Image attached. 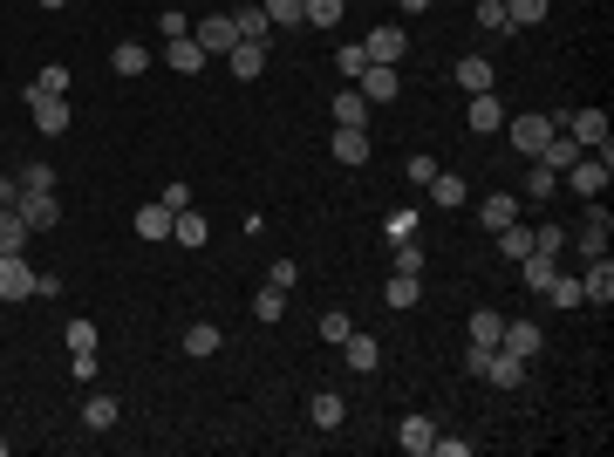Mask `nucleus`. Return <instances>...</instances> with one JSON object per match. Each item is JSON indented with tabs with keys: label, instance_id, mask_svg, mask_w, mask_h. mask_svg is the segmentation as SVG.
Listing matches in <instances>:
<instances>
[{
	"label": "nucleus",
	"instance_id": "nucleus-1",
	"mask_svg": "<svg viewBox=\"0 0 614 457\" xmlns=\"http://www.w3.org/2000/svg\"><path fill=\"white\" fill-rule=\"evenodd\" d=\"M614 178V144H601V151H580L574 164H567V185L580 191V198H601Z\"/></svg>",
	"mask_w": 614,
	"mask_h": 457
},
{
	"label": "nucleus",
	"instance_id": "nucleus-2",
	"mask_svg": "<svg viewBox=\"0 0 614 457\" xmlns=\"http://www.w3.org/2000/svg\"><path fill=\"white\" fill-rule=\"evenodd\" d=\"M560 130V116L553 110H519V116H505V137H512V151H526V157H539L546 151V137Z\"/></svg>",
	"mask_w": 614,
	"mask_h": 457
},
{
	"label": "nucleus",
	"instance_id": "nucleus-3",
	"mask_svg": "<svg viewBox=\"0 0 614 457\" xmlns=\"http://www.w3.org/2000/svg\"><path fill=\"white\" fill-rule=\"evenodd\" d=\"M14 212H21V226H28V232H48L55 219H62L55 191H35V185H21V198H14Z\"/></svg>",
	"mask_w": 614,
	"mask_h": 457
},
{
	"label": "nucleus",
	"instance_id": "nucleus-4",
	"mask_svg": "<svg viewBox=\"0 0 614 457\" xmlns=\"http://www.w3.org/2000/svg\"><path fill=\"white\" fill-rule=\"evenodd\" d=\"M355 89L369 96V110H383V103H396V96H403V76H396L389 62H369V69L355 76Z\"/></svg>",
	"mask_w": 614,
	"mask_h": 457
},
{
	"label": "nucleus",
	"instance_id": "nucleus-5",
	"mask_svg": "<svg viewBox=\"0 0 614 457\" xmlns=\"http://www.w3.org/2000/svg\"><path fill=\"white\" fill-rule=\"evenodd\" d=\"M35 294V267L28 253H0V301H28Z\"/></svg>",
	"mask_w": 614,
	"mask_h": 457
},
{
	"label": "nucleus",
	"instance_id": "nucleus-6",
	"mask_svg": "<svg viewBox=\"0 0 614 457\" xmlns=\"http://www.w3.org/2000/svg\"><path fill=\"white\" fill-rule=\"evenodd\" d=\"M560 130L574 137L580 151H601V144H608V110H574L567 123H560Z\"/></svg>",
	"mask_w": 614,
	"mask_h": 457
},
{
	"label": "nucleus",
	"instance_id": "nucleus-7",
	"mask_svg": "<svg viewBox=\"0 0 614 457\" xmlns=\"http://www.w3.org/2000/svg\"><path fill=\"white\" fill-rule=\"evenodd\" d=\"M614 301V260H587V280H580V307H608Z\"/></svg>",
	"mask_w": 614,
	"mask_h": 457
},
{
	"label": "nucleus",
	"instance_id": "nucleus-8",
	"mask_svg": "<svg viewBox=\"0 0 614 457\" xmlns=\"http://www.w3.org/2000/svg\"><path fill=\"white\" fill-rule=\"evenodd\" d=\"M192 41L205 48V55H232V41H239V28H232V14H205L192 28Z\"/></svg>",
	"mask_w": 614,
	"mask_h": 457
},
{
	"label": "nucleus",
	"instance_id": "nucleus-9",
	"mask_svg": "<svg viewBox=\"0 0 614 457\" xmlns=\"http://www.w3.org/2000/svg\"><path fill=\"white\" fill-rule=\"evenodd\" d=\"M608 232H614V219L601 212V205H594V212H587V226H580V232H567V246H580L587 260H601V253H608Z\"/></svg>",
	"mask_w": 614,
	"mask_h": 457
},
{
	"label": "nucleus",
	"instance_id": "nucleus-10",
	"mask_svg": "<svg viewBox=\"0 0 614 457\" xmlns=\"http://www.w3.org/2000/svg\"><path fill=\"white\" fill-rule=\"evenodd\" d=\"M28 110H35L41 137H62V130H69V96H35V89H28Z\"/></svg>",
	"mask_w": 614,
	"mask_h": 457
},
{
	"label": "nucleus",
	"instance_id": "nucleus-11",
	"mask_svg": "<svg viewBox=\"0 0 614 457\" xmlns=\"http://www.w3.org/2000/svg\"><path fill=\"white\" fill-rule=\"evenodd\" d=\"M403 48H410V35H403L396 21L369 28V41H362V55H369V62H389V69H396V55H403Z\"/></svg>",
	"mask_w": 614,
	"mask_h": 457
},
{
	"label": "nucleus",
	"instance_id": "nucleus-12",
	"mask_svg": "<svg viewBox=\"0 0 614 457\" xmlns=\"http://www.w3.org/2000/svg\"><path fill=\"white\" fill-rule=\"evenodd\" d=\"M478 382H492V389H519V382H526V362H519L512 348H492V355H485V376H478Z\"/></svg>",
	"mask_w": 614,
	"mask_h": 457
},
{
	"label": "nucleus",
	"instance_id": "nucleus-13",
	"mask_svg": "<svg viewBox=\"0 0 614 457\" xmlns=\"http://www.w3.org/2000/svg\"><path fill=\"white\" fill-rule=\"evenodd\" d=\"M464 123H471L478 137H492V130H505V110H499V96H492V89H485V96H471V103H464Z\"/></svg>",
	"mask_w": 614,
	"mask_h": 457
},
{
	"label": "nucleus",
	"instance_id": "nucleus-14",
	"mask_svg": "<svg viewBox=\"0 0 614 457\" xmlns=\"http://www.w3.org/2000/svg\"><path fill=\"white\" fill-rule=\"evenodd\" d=\"M219 348H226V328H219V321H192V328H185V355H192V362L219 355Z\"/></svg>",
	"mask_w": 614,
	"mask_h": 457
},
{
	"label": "nucleus",
	"instance_id": "nucleus-15",
	"mask_svg": "<svg viewBox=\"0 0 614 457\" xmlns=\"http://www.w3.org/2000/svg\"><path fill=\"white\" fill-rule=\"evenodd\" d=\"M539 342H546V335H539V321H505V335H499V348H512L519 362H533Z\"/></svg>",
	"mask_w": 614,
	"mask_h": 457
},
{
	"label": "nucleus",
	"instance_id": "nucleus-16",
	"mask_svg": "<svg viewBox=\"0 0 614 457\" xmlns=\"http://www.w3.org/2000/svg\"><path fill=\"white\" fill-rule=\"evenodd\" d=\"M328 110H335V123H342V130H369V96H362V89H342Z\"/></svg>",
	"mask_w": 614,
	"mask_h": 457
},
{
	"label": "nucleus",
	"instance_id": "nucleus-17",
	"mask_svg": "<svg viewBox=\"0 0 614 457\" xmlns=\"http://www.w3.org/2000/svg\"><path fill=\"white\" fill-rule=\"evenodd\" d=\"M430 437H437V423H430V417H403V423H396V444H403L410 457H430Z\"/></svg>",
	"mask_w": 614,
	"mask_h": 457
},
{
	"label": "nucleus",
	"instance_id": "nucleus-18",
	"mask_svg": "<svg viewBox=\"0 0 614 457\" xmlns=\"http://www.w3.org/2000/svg\"><path fill=\"white\" fill-rule=\"evenodd\" d=\"M164 62H171L178 76H198V69H205V48H198L192 35H178V41H164Z\"/></svg>",
	"mask_w": 614,
	"mask_h": 457
},
{
	"label": "nucleus",
	"instance_id": "nucleus-19",
	"mask_svg": "<svg viewBox=\"0 0 614 457\" xmlns=\"http://www.w3.org/2000/svg\"><path fill=\"white\" fill-rule=\"evenodd\" d=\"M342 362L355 369V376H369V369L383 362V348H376V335H348V342H342Z\"/></svg>",
	"mask_w": 614,
	"mask_h": 457
},
{
	"label": "nucleus",
	"instance_id": "nucleus-20",
	"mask_svg": "<svg viewBox=\"0 0 614 457\" xmlns=\"http://www.w3.org/2000/svg\"><path fill=\"white\" fill-rule=\"evenodd\" d=\"M307 417H314V430H342V423H348V403L335 396V389H321V396L307 403Z\"/></svg>",
	"mask_w": 614,
	"mask_h": 457
},
{
	"label": "nucleus",
	"instance_id": "nucleus-21",
	"mask_svg": "<svg viewBox=\"0 0 614 457\" xmlns=\"http://www.w3.org/2000/svg\"><path fill=\"white\" fill-rule=\"evenodd\" d=\"M260 69H267V41H232V76L253 82Z\"/></svg>",
	"mask_w": 614,
	"mask_h": 457
},
{
	"label": "nucleus",
	"instance_id": "nucleus-22",
	"mask_svg": "<svg viewBox=\"0 0 614 457\" xmlns=\"http://www.w3.org/2000/svg\"><path fill=\"white\" fill-rule=\"evenodd\" d=\"M328 151H335V164H369V130H342V123H335V144H328Z\"/></svg>",
	"mask_w": 614,
	"mask_h": 457
},
{
	"label": "nucleus",
	"instance_id": "nucleus-23",
	"mask_svg": "<svg viewBox=\"0 0 614 457\" xmlns=\"http://www.w3.org/2000/svg\"><path fill=\"white\" fill-rule=\"evenodd\" d=\"M110 69H116V76H144V69H151V48H144V41H116Z\"/></svg>",
	"mask_w": 614,
	"mask_h": 457
},
{
	"label": "nucleus",
	"instance_id": "nucleus-24",
	"mask_svg": "<svg viewBox=\"0 0 614 457\" xmlns=\"http://www.w3.org/2000/svg\"><path fill=\"white\" fill-rule=\"evenodd\" d=\"M423 191H430V198H437V205H444V212H458L464 198H471V185H464L458 171H437V178H430V185H423Z\"/></svg>",
	"mask_w": 614,
	"mask_h": 457
},
{
	"label": "nucleus",
	"instance_id": "nucleus-25",
	"mask_svg": "<svg viewBox=\"0 0 614 457\" xmlns=\"http://www.w3.org/2000/svg\"><path fill=\"white\" fill-rule=\"evenodd\" d=\"M130 226H137V239H171V212H164V205H137V212H130Z\"/></svg>",
	"mask_w": 614,
	"mask_h": 457
},
{
	"label": "nucleus",
	"instance_id": "nucleus-26",
	"mask_svg": "<svg viewBox=\"0 0 614 457\" xmlns=\"http://www.w3.org/2000/svg\"><path fill=\"white\" fill-rule=\"evenodd\" d=\"M464 328H471V342H478V348H499V335H505V314H499V307H478V314H471Z\"/></svg>",
	"mask_w": 614,
	"mask_h": 457
},
{
	"label": "nucleus",
	"instance_id": "nucleus-27",
	"mask_svg": "<svg viewBox=\"0 0 614 457\" xmlns=\"http://www.w3.org/2000/svg\"><path fill=\"white\" fill-rule=\"evenodd\" d=\"M478 219H485V232H499V226H512V219H519V198H512V191H492V198H485V205H478Z\"/></svg>",
	"mask_w": 614,
	"mask_h": 457
},
{
	"label": "nucleus",
	"instance_id": "nucleus-28",
	"mask_svg": "<svg viewBox=\"0 0 614 457\" xmlns=\"http://www.w3.org/2000/svg\"><path fill=\"white\" fill-rule=\"evenodd\" d=\"M383 301L396 307V314H403V307H417L423 301V280L417 273H389V287H383Z\"/></svg>",
	"mask_w": 614,
	"mask_h": 457
},
{
	"label": "nucleus",
	"instance_id": "nucleus-29",
	"mask_svg": "<svg viewBox=\"0 0 614 457\" xmlns=\"http://www.w3.org/2000/svg\"><path fill=\"white\" fill-rule=\"evenodd\" d=\"M171 239H178V246H205V239H212V226H205L192 205H185V212H171Z\"/></svg>",
	"mask_w": 614,
	"mask_h": 457
},
{
	"label": "nucleus",
	"instance_id": "nucleus-30",
	"mask_svg": "<svg viewBox=\"0 0 614 457\" xmlns=\"http://www.w3.org/2000/svg\"><path fill=\"white\" fill-rule=\"evenodd\" d=\"M458 82H464V96H485V89H492V62H485V55H464Z\"/></svg>",
	"mask_w": 614,
	"mask_h": 457
},
{
	"label": "nucleus",
	"instance_id": "nucleus-31",
	"mask_svg": "<svg viewBox=\"0 0 614 457\" xmlns=\"http://www.w3.org/2000/svg\"><path fill=\"white\" fill-rule=\"evenodd\" d=\"M574 157H580V144L567 137V130H553V137H546V151H539V164H546V171H567Z\"/></svg>",
	"mask_w": 614,
	"mask_h": 457
},
{
	"label": "nucleus",
	"instance_id": "nucleus-32",
	"mask_svg": "<svg viewBox=\"0 0 614 457\" xmlns=\"http://www.w3.org/2000/svg\"><path fill=\"white\" fill-rule=\"evenodd\" d=\"M499 253L512 260V267H519V260L533 253V226H519V219H512V226H499Z\"/></svg>",
	"mask_w": 614,
	"mask_h": 457
},
{
	"label": "nucleus",
	"instance_id": "nucleus-33",
	"mask_svg": "<svg viewBox=\"0 0 614 457\" xmlns=\"http://www.w3.org/2000/svg\"><path fill=\"white\" fill-rule=\"evenodd\" d=\"M417 219H423V212H410V205H396V212H389V219H383V239H389V246H403V239H417Z\"/></svg>",
	"mask_w": 614,
	"mask_h": 457
},
{
	"label": "nucleus",
	"instance_id": "nucleus-34",
	"mask_svg": "<svg viewBox=\"0 0 614 457\" xmlns=\"http://www.w3.org/2000/svg\"><path fill=\"white\" fill-rule=\"evenodd\" d=\"M116 417H123V403H116V396H89V403H82V423H89V430H110Z\"/></svg>",
	"mask_w": 614,
	"mask_h": 457
},
{
	"label": "nucleus",
	"instance_id": "nucleus-35",
	"mask_svg": "<svg viewBox=\"0 0 614 457\" xmlns=\"http://www.w3.org/2000/svg\"><path fill=\"white\" fill-rule=\"evenodd\" d=\"M62 335H69V355H89V348L103 342V328H96V321H89V314H76V321H69V328H62Z\"/></svg>",
	"mask_w": 614,
	"mask_h": 457
},
{
	"label": "nucleus",
	"instance_id": "nucleus-36",
	"mask_svg": "<svg viewBox=\"0 0 614 457\" xmlns=\"http://www.w3.org/2000/svg\"><path fill=\"white\" fill-rule=\"evenodd\" d=\"M342 7H348V0H307V7H301V28H335V21H342Z\"/></svg>",
	"mask_w": 614,
	"mask_h": 457
},
{
	"label": "nucleus",
	"instance_id": "nucleus-37",
	"mask_svg": "<svg viewBox=\"0 0 614 457\" xmlns=\"http://www.w3.org/2000/svg\"><path fill=\"white\" fill-rule=\"evenodd\" d=\"M232 28H239V41H267V7H239V14H232Z\"/></svg>",
	"mask_w": 614,
	"mask_h": 457
},
{
	"label": "nucleus",
	"instance_id": "nucleus-38",
	"mask_svg": "<svg viewBox=\"0 0 614 457\" xmlns=\"http://www.w3.org/2000/svg\"><path fill=\"white\" fill-rule=\"evenodd\" d=\"M533 253L560 260V253H567V226H553V219H546V226H533Z\"/></svg>",
	"mask_w": 614,
	"mask_h": 457
},
{
	"label": "nucleus",
	"instance_id": "nucleus-39",
	"mask_svg": "<svg viewBox=\"0 0 614 457\" xmlns=\"http://www.w3.org/2000/svg\"><path fill=\"white\" fill-rule=\"evenodd\" d=\"M546 301H553V307H580V280L553 267V280H546Z\"/></svg>",
	"mask_w": 614,
	"mask_h": 457
},
{
	"label": "nucleus",
	"instance_id": "nucleus-40",
	"mask_svg": "<svg viewBox=\"0 0 614 457\" xmlns=\"http://www.w3.org/2000/svg\"><path fill=\"white\" fill-rule=\"evenodd\" d=\"M553 191H560V171H546V164H526V198H539V205H546Z\"/></svg>",
	"mask_w": 614,
	"mask_h": 457
},
{
	"label": "nucleus",
	"instance_id": "nucleus-41",
	"mask_svg": "<svg viewBox=\"0 0 614 457\" xmlns=\"http://www.w3.org/2000/svg\"><path fill=\"white\" fill-rule=\"evenodd\" d=\"M519 280H526L533 294H546V280H553V260H546V253H526V260H519Z\"/></svg>",
	"mask_w": 614,
	"mask_h": 457
},
{
	"label": "nucleus",
	"instance_id": "nucleus-42",
	"mask_svg": "<svg viewBox=\"0 0 614 457\" xmlns=\"http://www.w3.org/2000/svg\"><path fill=\"white\" fill-rule=\"evenodd\" d=\"M280 314H287V294H280V287H260V294H253V321H280Z\"/></svg>",
	"mask_w": 614,
	"mask_h": 457
},
{
	"label": "nucleus",
	"instance_id": "nucleus-43",
	"mask_svg": "<svg viewBox=\"0 0 614 457\" xmlns=\"http://www.w3.org/2000/svg\"><path fill=\"white\" fill-rule=\"evenodd\" d=\"M505 21H512V28H539V21H546V0H505Z\"/></svg>",
	"mask_w": 614,
	"mask_h": 457
},
{
	"label": "nucleus",
	"instance_id": "nucleus-44",
	"mask_svg": "<svg viewBox=\"0 0 614 457\" xmlns=\"http://www.w3.org/2000/svg\"><path fill=\"white\" fill-rule=\"evenodd\" d=\"M348 335H355V321H348L342 307H328V314H321V342H328V348H342Z\"/></svg>",
	"mask_w": 614,
	"mask_h": 457
},
{
	"label": "nucleus",
	"instance_id": "nucleus-45",
	"mask_svg": "<svg viewBox=\"0 0 614 457\" xmlns=\"http://www.w3.org/2000/svg\"><path fill=\"white\" fill-rule=\"evenodd\" d=\"M28 89H35V96H69V69H62V62H48V69H41Z\"/></svg>",
	"mask_w": 614,
	"mask_h": 457
},
{
	"label": "nucleus",
	"instance_id": "nucleus-46",
	"mask_svg": "<svg viewBox=\"0 0 614 457\" xmlns=\"http://www.w3.org/2000/svg\"><path fill=\"white\" fill-rule=\"evenodd\" d=\"M260 7H267L273 28H301V7H307V0H260Z\"/></svg>",
	"mask_w": 614,
	"mask_h": 457
},
{
	"label": "nucleus",
	"instance_id": "nucleus-47",
	"mask_svg": "<svg viewBox=\"0 0 614 457\" xmlns=\"http://www.w3.org/2000/svg\"><path fill=\"white\" fill-rule=\"evenodd\" d=\"M28 246V226H21V212H0V253H21Z\"/></svg>",
	"mask_w": 614,
	"mask_h": 457
},
{
	"label": "nucleus",
	"instance_id": "nucleus-48",
	"mask_svg": "<svg viewBox=\"0 0 614 457\" xmlns=\"http://www.w3.org/2000/svg\"><path fill=\"white\" fill-rule=\"evenodd\" d=\"M335 69H342L348 82L362 76V69H369V55H362V41H342V48H335Z\"/></svg>",
	"mask_w": 614,
	"mask_h": 457
},
{
	"label": "nucleus",
	"instance_id": "nucleus-49",
	"mask_svg": "<svg viewBox=\"0 0 614 457\" xmlns=\"http://www.w3.org/2000/svg\"><path fill=\"white\" fill-rule=\"evenodd\" d=\"M478 28H485V35H505V28H512V21H505V0H478Z\"/></svg>",
	"mask_w": 614,
	"mask_h": 457
},
{
	"label": "nucleus",
	"instance_id": "nucleus-50",
	"mask_svg": "<svg viewBox=\"0 0 614 457\" xmlns=\"http://www.w3.org/2000/svg\"><path fill=\"white\" fill-rule=\"evenodd\" d=\"M396 273H423V246H417V239L396 246Z\"/></svg>",
	"mask_w": 614,
	"mask_h": 457
},
{
	"label": "nucleus",
	"instance_id": "nucleus-51",
	"mask_svg": "<svg viewBox=\"0 0 614 457\" xmlns=\"http://www.w3.org/2000/svg\"><path fill=\"white\" fill-rule=\"evenodd\" d=\"M157 205H164V212H185V205H192V185H178V178H171V185H164V198H157Z\"/></svg>",
	"mask_w": 614,
	"mask_h": 457
},
{
	"label": "nucleus",
	"instance_id": "nucleus-52",
	"mask_svg": "<svg viewBox=\"0 0 614 457\" xmlns=\"http://www.w3.org/2000/svg\"><path fill=\"white\" fill-rule=\"evenodd\" d=\"M430 451L437 457H471V437H430Z\"/></svg>",
	"mask_w": 614,
	"mask_h": 457
},
{
	"label": "nucleus",
	"instance_id": "nucleus-53",
	"mask_svg": "<svg viewBox=\"0 0 614 457\" xmlns=\"http://www.w3.org/2000/svg\"><path fill=\"white\" fill-rule=\"evenodd\" d=\"M294 280H301V267H294V260H273V280H267V287H280V294H287Z\"/></svg>",
	"mask_w": 614,
	"mask_h": 457
},
{
	"label": "nucleus",
	"instance_id": "nucleus-54",
	"mask_svg": "<svg viewBox=\"0 0 614 457\" xmlns=\"http://www.w3.org/2000/svg\"><path fill=\"white\" fill-rule=\"evenodd\" d=\"M403 171H410V185H430V178H437V164H430V157H410V164H403Z\"/></svg>",
	"mask_w": 614,
	"mask_h": 457
},
{
	"label": "nucleus",
	"instance_id": "nucleus-55",
	"mask_svg": "<svg viewBox=\"0 0 614 457\" xmlns=\"http://www.w3.org/2000/svg\"><path fill=\"white\" fill-rule=\"evenodd\" d=\"M21 185H35V191H55V171H48V164H28V171H21Z\"/></svg>",
	"mask_w": 614,
	"mask_h": 457
},
{
	"label": "nucleus",
	"instance_id": "nucleus-56",
	"mask_svg": "<svg viewBox=\"0 0 614 457\" xmlns=\"http://www.w3.org/2000/svg\"><path fill=\"white\" fill-rule=\"evenodd\" d=\"M69 376H76V382H96V348H89V355H69Z\"/></svg>",
	"mask_w": 614,
	"mask_h": 457
},
{
	"label": "nucleus",
	"instance_id": "nucleus-57",
	"mask_svg": "<svg viewBox=\"0 0 614 457\" xmlns=\"http://www.w3.org/2000/svg\"><path fill=\"white\" fill-rule=\"evenodd\" d=\"M14 198H21V178H7V171H0V212H14Z\"/></svg>",
	"mask_w": 614,
	"mask_h": 457
},
{
	"label": "nucleus",
	"instance_id": "nucleus-58",
	"mask_svg": "<svg viewBox=\"0 0 614 457\" xmlns=\"http://www.w3.org/2000/svg\"><path fill=\"white\" fill-rule=\"evenodd\" d=\"M396 7H410V14H423V7H430V0H396Z\"/></svg>",
	"mask_w": 614,
	"mask_h": 457
},
{
	"label": "nucleus",
	"instance_id": "nucleus-59",
	"mask_svg": "<svg viewBox=\"0 0 614 457\" xmlns=\"http://www.w3.org/2000/svg\"><path fill=\"white\" fill-rule=\"evenodd\" d=\"M41 7H48V14H55V7H69V0H41Z\"/></svg>",
	"mask_w": 614,
	"mask_h": 457
}]
</instances>
